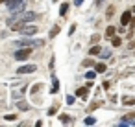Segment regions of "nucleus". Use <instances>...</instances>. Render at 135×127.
Returning <instances> with one entry per match:
<instances>
[{
  "instance_id": "obj_1",
  "label": "nucleus",
  "mask_w": 135,
  "mask_h": 127,
  "mask_svg": "<svg viewBox=\"0 0 135 127\" xmlns=\"http://www.w3.org/2000/svg\"><path fill=\"white\" fill-rule=\"evenodd\" d=\"M35 17H37V15H35L33 11H26V13L19 11V13H13V17L8 19V24L15 30V28H19V26H22V24H26V22H32Z\"/></svg>"
},
{
  "instance_id": "obj_2",
  "label": "nucleus",
  "mask_w": 135,
  "mask_h": 127,
  "mask_svg": "<svg viewBox=\"0 0 135 127\" xmlns=\"http://www.w3.org/2000/svg\"><path fill=\"white\" fill-rule=\"evenodd\" d=\"M26 8V0H9L8 2V9L11 13H19Z\"/></svg>"
},
{
  "instance_id": "obj_3",
  "label": "nucleus",
  "mask_w": 135,
  "mask_h": 127,
  "mask_svg": "<svg viewBox=\"0 0 135 127\" xmlns=\"http://www.w3.org/2000/svg\"><path fill=\"white\" fill-rule=\"evenodd\" d=\"M13 31H19L21 35H24V37H30V35H35L37 33V28L35 26H19V28H15Z\"/></svg>"
},
{
  "instance_id": "obj_4",
  "label": "nucleus",
  "mask_w": 135,
  "mask_h": 127,
  "mask_svg": "<svg viewBox=\"0 0 135 127\" xmlns=\"http://www.w3.org/2000/svg\"><path fill=\"white\" fill-rule=\"evenodd\" d=\"M45 41L43 39H26V41H21L17 43V46H30V48H35V46H43Z\"/></svg>"
},
{
  "instance_id": "obj_5",
  "label": "nucleus",
  "mask_w": 135,
  "mask_h": 127,
  "mask_svg": "<svg viewBox=\"0 0 135 127\" xmlns=\"http://www.w3.org/2000/svg\"><path fill=\"white\" fill-rule=\"evenodd\" d=\"M30 54H32V48L26 46L24 50H17V52H15V59H17V61H24V59L30 57Z\"/></svg>"
},
{
  "instance_id": "obj_6",
  "label": "nucleus",
  "mask_w": 135,
  "mask_h": 127,
  "mask_svg": "<svg viewBox=\"0 0 135 127\" xmlns=\"http://www.w3.org/2000/svg\"><path fill=\"white\" fill-rule=\"evenodd\" d=\"M37 70V66L35 65H24V66H19V70H17V74H32V72H35Z\"/></svg>"
},
{
  "instance_id": "obj_7",
  "label": "nucleus",
  "mask_w": 135,
  "mask_h": 127,
  "mask_svg": "<svg viewBox=\"0 0 135 127\" xmlns=\"http://www.w3.org/2000/svg\"><path fill=\"white\" fill-rule=\"evenodd\" d=\"M129 19H131V13H129V11L122 13V17H120V24H122V26H126V24L129 22Z\"/></svg>"
},
{
  "instance_id": "obj_8",
  "label": "nucleus",
  "mask_w": 135,
  "mask_h": 127,
  "mask_svg": "<svg viewBox=\"0 0 135 127\" xmlns=\"http://www.w3.org/2000/svg\"><path fill=\"white\" fill-rule=\"evenodd\" d=\"M120 125H131V127H135V120H131L129 116H124L120 120Z\"/></svg>"
},
{
  "instance_id": "obj_9",
  "label": "nucleus",
  "mask_w": 135,
  "mask_h": 127,
  "mask_svg": "<svg viewBox=\"0 0 135 127\" xmlns=\"http://www.w3.org/2000/svg\"><path fill=\"white\" fill-rule=\"evenodd\" d=\"M87 87H81V88H78L76 90V96H80V98H83V99H87Z\"/></svg>"
},
{
  "instance_id": "obj_10",
  "label": "nucleus",
  "mask_w": 135,
  "mask_h": 127,
  "mask_svg": "<svg viewBox=\"0 0 135 127\" xmlns=\"http://www.w3.org/2000/svg\"><path fill=\"white\" fill-rule=\"evenodd\" d=\"M57 90H59V83H57V79L54 77V79H52V90H50V92H52V94H56Z\"/></svg>"
},
{
  "instance_id": "obj_11",
  "label": "nucleus",
  "mask_w": 135,
  "mask_h": 127,
  "mask_svg": "<svg viewBox=\"0 0 135 127\" xmlns=\"http://www.w3.org/2000/svg\"><path fill=\"white\" fill-rule=\"evenodd\" d=\"M122 103H126V105H133V103H135V99H133V98H129V96H124V98H122Z\"/></svg>"
},
{
  "instance_id": "obj_12",
  "label": "nucleus",
  "mask_w": 135,
  "mask_h": 127,
  "mask_svg": "<svg viewBox=\"0 0 135 127\" xmlns=\"http://www.w3.org/2000/svg\"><path fill=\"white\" fill-rule=\"evenodd\" d=\"M113 35H115V28H113V26H109V28H107V31H105V37H109V39H111Z\"/></svg>"
},
{
  "instance_id": "obj_13",
  "label": "nucleus",
  "mask_w": 135,
  "mask_h": 127,
  "mask_svg": "<svg viewBox=\"0 0 135 127\" xmlns=\"http://www.w3.org/2000/svg\"><path fill=\"white\" fill-rule=\"evenodd\" d=\"M59 120H61V123H70V116H67V114H61Z\"/></svg>"
},
{
  "instance_id": "obj_14",
  "label": "nucleus",
  "mask_w": 135,
  "mask_h": 127,
  "mask_svg": "<svg viewBox=\"0 0 135 127\" xmlns=\"http://www.w3.org/2000/svg\"><path fill=\"white\" fill-rule=\"evenodd\" d=\"M94 121H96L94 116H87V118H85V125H94Z\"/></svg>"
},
{
  "instance_id": "obj_15",
  "label": "nucleus",
  "mask_w": 135,
  "mask_h": 127,
  "mask_svg": "<svg viewBox=\"0 0 135 127\" xmlns=\"http://www.w3.org/2000/svg\"><path fill=\"white\" fill-rule=\"evenodd\" d=\"M96 72H100V74L105 72V65H104V63H98V65H96Z\"/></svg>"
},
{
  "instance_id": "obj_16",
  "label": "nucleus",
  "mask_w": 135,
  "mask_h": 127,
  "mask_svg": "<svg viewBox=\"0 0 135 127\" xmlns=\"http://www.w3.org/2000/svg\"><path fill=\"white\" fill-rule=\"evenodd\" d=\"M67 9H69V4H63V6L59 8V13H61V15H65V13H67Z\"/></svg>"
},
{
  "instance_id": "obj_17",
  "label": "nucleus",
  "mask_w": 135,
  "mask_h": 127,
  "mask_svg": "<svg viewBox=\"0 0 135 127\" xmlns=\"http://www.w3.org/2000/svg\"><path fill=\"white\" fill-rule=\"evenodd\" d=\"M57 31H59V26H54V28H52V31H50V37H56V35H57Z\"/></svg>"
},
{
  "instance_id": "obj_18",
  "label": "nucleus",
  "mask_w": 135,
  "mask_h": 127,
  "mask_svg": "<svg viewBox=\"0 0 135 127\" xmlns=\"http://www.w3.org/2000/svg\"><path fill=\"white\" fill-rule=\"evenodd\" d=\"M98 52H100V46H93V48L89 50V54H91V55H94V54H98Z\"/></svg>"
},
{
  "instance_id": "obj_19",
  "label": "nucleus",
  "mask_w": 135,
  "mask_h": 127,
  "mask_svg": "<svg viewBox=\"0 0 135 127\" xmlns=\"http://www.w3.org/2000/svg\"><path fill=\"white\" fill-rule=\"evenodd\" d=\"M85 77H87V79H94V77H96V72H93V70H91V72H87V74H85Z\"/></svg>"
},
{
  "instance_id": "obj_20",
  "label": "nucleus",
  "mask_w": 135,
  "mask_h": 127,
  "mask_svg": "<svg viewBox=\"0 0 135 127\" xmlns=\"http://www.w3.org/2000/svg\"><path fill=\"white\" fill-rule=\"evenodd\" d=\"M111 43H113V46H120V39H118V37H113Z\"/></svg>"
},
{
  "instance_id": "obj_21",
  "label": "nucleus",
  "mask_w": 135,
  "mask_h": 127,
  "mask_svg": "<svg viewBox=\"0 0 135 127\" xmlns=\"http://www.w3.org/2000/svg\"><path fill=\"white\" fill-rule=\"evenodd\" d=\"M109 55H111V52H109V50H102V57H104V59H107Z\"/></svg>"
},
{
  "instance_id": "obj_22",
  "label": "nucleus",
  "mask_w": 135,
  "mask_h": 127,
  "mask_svg": "<svg viewBox=\"0 0 135 127\" xmlns=\"http://www.w3.org/2000/svg\"><path fill=\"white\" fill-rule=\"evenodd\" d=\"M19 107H21V109H22V110H26V109H28V105H26V103H24V101H21V103H19Z\"/></svg>"
},
{
  "instance_id": "obj_23",
  "label": "nucleus",
  "mask_w": 135,
  "mask_h": 127,
  "mask_svg": "<svg viewBox=\"0 0 135 127\" xmlns=\"http://www.w3.org/2000/svg\"><path fill=\"white\" fill-rule=\"evenodd\" d=\"M67 103H69V105H70V103H74V98H72V96H69V98H67Z\"/></svg>"
},
{
  "instance_id": "obj_24",
  "label": "nucleus",
  "mask_w": 135,
  "mask_h": 127,
  "mask_svg": "<svg viewBox=\"0 0 135 127\" xmlns=\"http://www.w3.org/2000/svg\"><path fill=\"white\" fill-rule=\"evenodd\" d=\"M6 120H8V121H13V120H15V116H13V114H9V116H6Z\"/></svg>"
},
{
  "instance_id": "obj_25",
  "label": "nucleus",
  "mask_w": 135,
  "mask_h": 127,
  "mask_svg": "<svg viewBox=\"0 0 135 127\" xmlns=\"http://www.w3.org/2000/svg\"><path fill=\"white\" fill-rule=\"evenodd\" d=\"M81 2H83V0H74V4H76V6H80Z\"/></svg>"
}]
</instances>
